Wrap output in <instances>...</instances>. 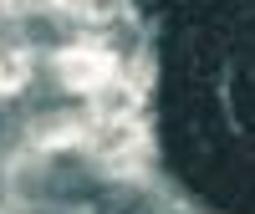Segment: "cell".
Instances as JSON below:
<instances>
[{"instance_id": "cell-3", "label": "cell", "mask_w": 255, "mask_h": 214, "mask_svg": "<svg viewBox=\"0 0 255 214\" xmlns=\"http://www.w3.org/2000/svg\"><path fill=\"white\" fill-rule=\"evenodd\" d=\"M0 214H5V209H0Z\"/></svg>"}, {"instance_id": "cell-2", "label": "cell", "mask_w": 255, "mask_h": 214, "mask_svg": "<svg viewBox=\"0 0 255 214\" xmlns=\"http://www.w3.org/2000/svg\"><path fill=\"white\" fill-rule=\"evenodd\" d=\"M31 77H36V56L26 46H10V51H0V97H15V92H26L31 87Z\"/></svg>"}, {"instance_id": "cell-1", "label": "cell", "mask_w": 255, "mask_h": 214, "mask_svg": "<svg viewBox=\"0 0 255 214\" xmlns=\"http://www.w3.org/2000/svg\"><path fill=\"white\" fill-rule=\"evenodd\" d=\"M51 72H56V82L67 92L92 97V92H102L118 77V56L113 51H97V46H61L51 56Z\"/></svg>"}]
</instances>
